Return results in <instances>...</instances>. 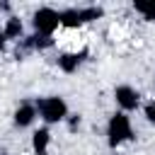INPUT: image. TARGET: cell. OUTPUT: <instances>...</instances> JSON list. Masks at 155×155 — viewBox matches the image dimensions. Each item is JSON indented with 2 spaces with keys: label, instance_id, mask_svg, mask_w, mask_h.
<instances>
[{
  "label": "cell",
  "instance_id": "obj_11",
  "mask_svg": "<svg viewBox=\"0 0 155 155\" xmlns=\"http://www.w3.org/2000/svg\"><path fill=\"white\" fill-rule=\"evenodd\" d=\"M102 17V7H87L82 10V22H90V19H97Z\"/></svg>",
  "mask_w": 155,
  "mask_h": 155
},
{
  "label": "cell",
  "instance_id": "obj_10",
  "mask_svg": "<svg viewBox=\"0 0 155 155\" xmlns=\"http://www.w3.org/2000/svg\"><path fill=\"white\" fill-rule=\"evenodd\" d=\"M5 39H17L19 34H22V22L17 19V17H10L7 19V24H5Z\"/></svg>",
  "mask_w": 155,
  "mask_h": 155
},
{
  "label": "cell",
  "instance_id": "obj_3",
  "mask_svg": "<svg viewBox=\"0 0 155 155\" xmlns=\"http://www.w3.org/2000/svg\"><path fill=\"white\" fill-rule=\"evenodd\" d=\"M61 27V12L51 10V7H41L34 12V29L44 36H51L56 29Z\"/></svg>",
  "mask_w": 155,
  "mask_h": 155
},
{
  "label": "cell",
  "instance_id": "obj_5",
  "mask_svg": "<svg viewBox=\"0 0 155 155\" xmlns=\"http://www.w3.org/2000/svg\"><path fill=\"white\" fill-rule=\"evenodd\" d=\"M34 116H36V107L24 104V107H19V109L15 111V124H17V126H29V124L34 121Z\"/></svg>",
  "mask_w": 155,
  "mask_h": 155
},
{
  "label": "cell",
  "instance_id": "obj_14",
  "mask_svg": "<svg viewBox=\"0 0 155 155\" xmlns=\"http://www.w3.org/2000/svg\"><path fill=\"white\" fill-rule=\"evenodd\" d=\"M2 48H5V34L0 31V51H2Z\"/></svg>",
  "mask_w": 155,
  "mask_h": 155
},
{
  "label": "cell",
  "instance_id": "obj_6",
  "mask_svg": "<svg viewBox=\"0 0 155 155\" xmlns=\"http://www.w3.org/2000/svg\"><path fill=\"white\" fill-rule=\"evenodd\" d=\"M61 24L63 27H80L82 22V10H63L61 12Z\"/></svg>",
  "mask_w": 155,
  "mask_h": 155
},
{
  "label": "cell",
  "instance_id": "obj_4",
  "mask_svg": "<svg viewBox=\"0 0 155 155\" xmlns=\"http://www.w3.org/2000/svg\"><path fill=\"white\" fill-rule=\"evenodd\" d=\"M114 97H116V102H119V107H121L124 111L136 109L138 102H140V94H138L133 87H128V85H119V87L114 90Z\"/></svg>",
  "mask_w": 155,
  "mask_h": 155
},
{
  "label": "cell",
  "instance_id": "obj_1",
  "mask_svg": "<svg viewBox=\"0 0 155 155\" xmlns=\"http://www.w3.org/2000/svg\"><path fill=\"white\" fill-rule=\"evenodd\" d=\"M107 136H109V145L116 148L121 145L124 140H131L133 138V128H131V119L121 111V114H114L109 119V126H107Z\"/></svg>",
  "mask_w": 155,
  "mask_h": 155
},
{
  "label": "cell",
  "instance_id": "obj_13",
  "mask_svg": "<svg viewBox=\"0 0 155 155\" xmlns=\"http://www.w3.org/2000/svg\"><path fill=\"white\" fill-rule=\"evenodd\" d=\"M145 119H148L150 124H155V102H150V104L145 107Z\"/></svg>",
  "mask_w": 155,
  "mask_h": 155
},
{
  "label": "cell",
  "instance_id": "obj_2",
  "mask_svg": "<svg viewBox=\"0 0 155 155\" xmlns=\"http://www.w3.org/2000/svg\"><path fill=\"white\" fill-rule=\"evenodd\" d=\"M36 109H39L41 119H44V121H48V124L63 121V119H65V114H68V104H65L61 97H44V99H39Z\"/></svg>",
  "mask_w": 155,
  "mask_h": 155
},
{
  "label": "cell",
  "instance_id": "obj_8",
  "mask_svg": "<svg viewBox=\"0 0 155 155\" xmlns=\"http://www.w3.org/2000/svg\"><path fill=\"white\" fill-rule=\"evenodd\" d=\"M133 7H136V12H140L145 19L155 22V0H136Z\"/></svg>",
  "mask_w": 155,
  "mask_h": 155
},
{
  "label": "cell",
  "instance_id": "obj_7",
  "mask_svg": "<svg viewBox=\"0 0 155 155\" xmlns=\"http://www.w3.org/2000/svg\"><path fill=\"white\" fill-rule=\"evenodd\" d=\"M80 61H82V53H80V56H78V53H63V56L58 58V65H61L65 73H73V70H78Z\"/></svg>",
  "mask_w": 155,
  "mask_h": 155
},
{
  "label": "cell",
  "instance_id": "obj_9",
  "mask_svg": "<svg viewBox=\"0 0 155 155\" xmlns=\"http://www.w3.org/2000/svg\"><path fill=\"white\" fill-rule=\"evenodd\" d=\"M31 145H34V150H36L39 155H46V145H48V131H46V128H39V131L34 133V138H31Z\"/></svg>",
  "mask_w": 155,
  "mask_h": 155
},
{
  "label": "cell",
  "instance_id": "obj_12",
  "mask_svg": "<svg viewBox=\"0 0 155 155\" xmlns=\"http://www.w3.org/2000/svg\"><path fill=\"white\" fill-rule=\"evenodd\" d=\"M34 39H36L34 44H36V46H41V48H44V46H51V36H44V34H36Z\"/></svg>",
  "mask_w": 155,
  "mask_h": 155
}]
</instances>
